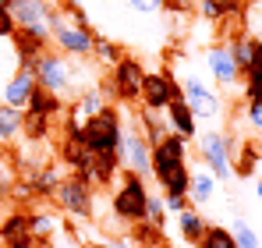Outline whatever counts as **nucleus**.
<instances>
[{
    "label": "nucleus",
    "instance_id": "nucleus-1",
    "mask_svg": "<svg viewBox=\"0 0 262 248\" xmlns=\"http://www.w3.org/2000/svg\"><path fill=\"white\" fill-rule=\"evenodd\" d=\"M46 25H50V43L57 46V53H64V57H92V46H96L92 29H82V25L68 22V14L57 11V7H50Z\"/></svg>",
    "mask_w": 262,
    "mask_h": 248
},
{
    "label": "nucleus",
    "instance_id": "nucleus-2",
    "mask_svg": "<svg viewBox=\"0 0 262 248\" xmlns=\"http://www.w3.org/2000/svg\"><path fill=\"white\" fill-rule=\"evenodd\" d=\"M145 206H149L145 181L135 170H124L121 167V188L114 192V216L121 223H138V220H145Z\"/></svg>",
    "mask_w": 262,
    "mask_h": 248
},
{
    "label": "nucleus",
    "instance_id": "nucleus-3",
    "mask_svg": "<svg viewBox=\"0 0 262 248\" xmlns=\"http://www.w3.org/2000/svg\"><path fill=\"white\" fill-rule=\"evenodd\" d=\"M121 114L114 107H103L99 114H92L82 124V142L89 146V153H110L121 146Z\"/></svg>",
    "mask_w": 262,
    "mask_h": 248
},
{
    "label": "nucleus",
    "instance_id": "nucleus-4",
    "mask_svg": "<svg viewBox=\"0 0 262 248\" xmlns=\"http://www.w3.org/2000/svg\"><path fill=\"white\" fill-rule=\"evenodd\" d=\"M199 149H202L206 170H209L216 181L234 177V138H230V135H223V131H206V135H199Z\"/></svg>",
    "mask_w": 262,
    "mask_h": 248
},
{
    "label": "nucleus",
    "instance_id": "nucleus-5",
    "mask_svg": "<svg viewBox=\"0 0 262 248\" xmlns=\"http://www.w3.org/2000/svg\"><path fill=\"white\" fill-rule=\"evenodd\" d=\"M32 75H36V85L39 89H50V92H68L71 85H75V71H71V64H68V57L64 53H50L43 50L36 60H32V68H29Z\"/></svg>",
    "mask_w": 262,
    "mask_h": 248
},
{
    "label": "nucleus",
    "instance_id": "nucleus-6",
    "mask_svg": "<svg viewBox=\"0 0 262 248\" xmlns=\"http://www.w3.org/2000/svg\"><path fill=\"white\" fill-rule=\"evenodd\" d=\"M53 199L60 202V209L68 216H78V220H89L92 216V181L82 177V174H71V177H60Z\"/></svg>",
    "mask_w": 262,
    "mask_h": 248
},
{
    "label": "nucleus",
    "instance_id": "nucleus-7",
    "mask_svg": "<svg viewBox=\"0 0 262 248\" xmlns=\"http://www.w3.org/2000/svg\"><path fill=\"white\" fill-rule=\"evenodd\" d=\"M177 96H184V92H181V85L174 82L170 71H145V78H142V92H138V99H142L145 110L160 114V110H167V107L174 103Z\"/></svg>",
    "mask_w": 262,
    "mask_h": 248
},
{
    "label": "nucleus",
    "instance_id": "nucleus-8",
    "mask_svg": "<svg viewBox=\"0 0 262 248\" xmlns=\"http://www.w3.org/2000/svg\"><path fill=\"white\" fill-rule=\"evenodd\" d=\"M142 78H145V68L135 60V57H121L117 64H110V92L121 99V103H135L138 92H142Z\"/></svg>",
    "mask_w": 262,
    "mask_h": 248
},
{
    "label": "nucleus",
    "instance_id": "nucleus-9",
    "mask_svg": "<svg viewBox=\"0 0 262 248\" xmlns=\"http://www.w3.org/2000/svg\"><path fill=\"white\" fill-rule=\"evenodd\" d=\"M117 156H121V167H124V170H135L138 177L152 174V146L142 138V131H131V128L121 131Z\"/></svg>",
    "mask_w": 262,
    "mask_h": 248
},
{
    "label": "nucleus",
    "instance_id": "nucleus-10",
    "mask_svg": "<svg viewBox=\"0 0 262 248\" xmlns=\"http://www.w3.org/2000/svg\"><path fill=\"white\" fill-rule=\"evenodd\" d=\"M181 92H184V103L191 107V114H195L199 121H213V117H220V96L202 82V78L188 75L184 85H181Z\"/></svg>",
    "mask_w": 262,
    "mask_h": 248
},
{
    "label": "nucleus",
    "instance_id": "nucleus-11",
    "mask_svg": "<svg viewBox=\"0 0 262 248\" xmlns=\"http://www.w3.org/2000/svg\"><path fill=\"white\" fill-rule=\"evenodd\" d=\"M181 163H188V142L181 135H167L160 146H152V177L156 181H163Z\"/></svg>",
    "mask_w": 262,
    "mask_h": 248
},
{
    "label": "nucleus",
    "instance_id": "nucleus-12",
    "mask_svg": "<svg viewBox=\"0 0 262 248\" xmlns=\"http://www.w3.org/2000/svg\"><path fill=\"white\" fill-rule=\"evenodd\" d=\"M11 18L18 29H32L39 36H50V25H46L50 4L46 0H11Z\"/></svg>",
    "mask_w": 262,
    "mask_h": 248
},
{
    "label": "nucleus",
    "instance_id": "nucleus-13",
    "mask_svg": "<svg viewBox=\"0 0 262 248\" xmlns=\"http://www.w3.org/2000/svg\"><path fill=\"white\" fill-rule=\"evenodd\" d=\"M0 248H36V234L29 231V213H11L0 223Z\"/></svg>",
    "mask_w": 262,
    "mask_h": 248
},
{
    "label": "nucleus",
    "instance_id": "nucleus-14",
    "mask_svg": "<svg viewBox=\"0 0 262 248\" xmlns=\"http://www.w3.org/2000/svg\"><path fill=\"white\" fill-rule=\"evenodd\" d=\"M163 114H167V128H170V135H181L184 142L199 138V117L191 114V107L184 103V96H177Z\"/></svg>",
    "mask_w": 262,
    "mask_h": 248
},
{
    "label": "nucleus",
    "instance_id": "nucleus-15",
    "mask_svg": "<svg viewBox=\"0 0 262 248\" xmlns=\"http://www.w3.org/2000/svg\"><path fill=\"white\" fill-rule=\"evenodd\" d=\"M50 36H39L32 29H14L11 36V46H14V57H18V68H32V60L46 50Z\"/></svg>",
    "mask_w": 262,
    "mask_h": 248
},
{
    "label": "nucleus",
    "instance_id": "nucleus-16",
    "mask_svg": "<svg viewBox=\"0 0 262 248\" xmlns=\"http://www.w3.org/2000/svg\"><path fill=\"white\" fill-rule=\"evenodd\" d=\"M206 64H209V75L216 78L223 89H234L237 85V64L230 60V53H227V43H220V46H209V53H206Z\"/></svg>",
    "mask_w": 262,
    "mask_h": 248
},
{
    "label": "nucleus",
    "instance_id": "nucleus-17",
    "mask_svg": "<svg viewBox=\"0 0 262 248\" xmlns=\"http://www.w3.org/2000/svg\"><path fill=\"white\" fill-rule=\"evenodd\" d=\"M32 89H36V75H32L29 68H18V71L7 78V85H4V103L14 107V110H25Z\"/></svg>",
    "mask_w": 262,
    "mask_h": 248
},
{
    "label": "nucleus",
    "instance_id": "nucleus-18",
    "mask_svg": "<svg viewBox=\"0 0 262 248\" xmlns=\"http://www.w3.org/2000/svg\"><path fill=\"white\" fill-rule=\"evenodd\" d=\"M60 160L71 167L75 174H82V177H89V181H92V153H89V146L82 142V138H68V135H64Z\"/></svg>",
    "mask_w": 262,
    "mask_h": 248
},
{
    "label": "nucleus",
    "instance_id": "nucleus-19",
    "mask_svg": "<svg viewBox=\"0 0 262 248\" xmlns=\"http://www.w3.org/2000/svg\"><path fill=\"white\" fill-rule=\"evenodd\" d=\"M177 234L184 245H199V238L206 234V216L195 206H188L184 213H177Z\"/></svg>",
    "mask_w": 262,
    "mask_h": 248
},
{
    "label": "nucleus",
    "instance_id": "nucleus-20",
    "mask_svg": "<svg viewBox=\"0 0 262 248\" xmlns=\"http://www.w3.org/2000/svg\"><path fill=\"white\" fill-rule=\"evenodd\" d=\"M216 195V177L202 167V170H191V188H188V202L191 206H206L209 199Z\"/></svg>",
    "mask_w": 262,
    "mask_h": 248
},
{
    "label": "nucleus",
    "instance_id": "nucleus-21",
    "mask_svg": "<svg viewBox=\"0 0 262 248\" xmlns=\"http://www.w3.org/2000/svg\"><path fill=\"white\" fill-rule=\"evenodd\" d=\"M64 110V103H60V96L57 92H50V89H32V96H29V103H25V114H43V117H57Z\"/></svg>",
    "mask_w": 262,
    "mask_h": 248
},
{
    "label": "nucleus",
    "instance_id": "nucleus-22",
    "mask_svg": "<svg viewBox=\"0 0 262 248\" xmlns=\"http://www.w3.org/2000/svg\"><path fill=\"white\" fill-rule=\"evenodd\" d=\"M117 174H121V156H117V149H110V153H92V181H96V184H114Z\"/></svg>",
    "mask_w": 262,
    "mask_h": 248
},
{
    "label": "nucleus",
    "instance_id": "nucleus-23",
    "mask_svg": "<svg viewBox=\"0 0 262 248\" xmlns=\"http://www.w3.org/2000/svg\"><path fill=\"white\" fill-rule=\"evenodd\" d=\"M21 124H25V110H14V107L0 103V142L4 146L21 138Z\"/></svg>",
    "mask_w": 262,
    "mask_h": 248
},
{
    "label": "nucleus",
    "instance_id": "nucleus-24",
    "mask_svg": "<svg viewBox=\"0 0 262 248\" xmlns=\"http://www.w3.org/2000/svg\"><path fill=\"white\" fill-rule=\"evenodd\" d=\"M262 163V153H259V142H241V149L234 153V174L237 177H252Z\"/></svg>",
    "mask_w": 262,
    "mask_h": 248
},
{
    "label": "nucleus",
    "instance_id": "nucleus-25",
    "mask_svg": "<svg viewBox=\"0 0 262 248\" xmlns=\"http://www.w3.org/2000/svg\"><path fill=\"white\" fill-rule=\"evenodd\" d=\"M138 124H142L138 131H142V138H145L149 146H160V142H163V138L170 135V128H167V121H160V117H156L152 110H145V107L138 110Z\"/></svg>",
    "mask_w": 262,
    "mask_h": 248
},
{
    "label": "nucleus",
    "instance_id": "nucleus-26",
    "mask_svg": "<svg viewBox=\"0 0 262 248\" xmlns=\"http://www.w3.org/2000/svg\"><path fill=\"white\" fill-rule=\"evenodd\" d=\"M131 241L138 248H160L163 245V227H156L149 220H138V223H131Z\"/></svg>",
    "mask_w": 262,
    "mask_h": 248
},
{
    "label": "nucleus",
    "instance_id": "nucleus-27",
    "mask_svg": "<svg viewBox=\"0 0 262 248\" xmlns=\"http://www.w3.org/2000/svg\"><path fill=\"white\" fill-rule=\"evenodd\" d=\"M160 184H163V195H188V188H191V167L181 163L177 170H170Z\"/></svg>",
    "mask_w": 262,
    "mask_h": 248
},
{
    "label": "nucleus",
    "instance_id": "nucleus-28",
    "mask_svg": "<svg viewBox=\"0 0 262 248\" xmlns=\"http://www.w3.org/2000/svg\"><path fill=\"white\" fill-rule=\"evenodd\" d=\"M252 36H234V39L227 43V53H230V60L237 64V71L245 75L248 71V64H252Z\"/></svg>",
    "mask_w": 262,
    "mask_h": 248
},
{
    "label": "nucleus",
    "instance_id": "nucleus-29",
    "mask_svg": "<svg viewBox=\"0 0 262 248\" xmlns=\"http://www.w3.org/2000/svg\"><path fill=\"white\" fill-rule=\"evenodd\" d=\"M57 184H60V174H57L53 167H43V170H36V174H32V181H29L32 195H39V199L53 195V192H57Z\"/></svg>",
    "mask_w": 262,
    "mask_h": 248
},
{
    "label": "nucleus",
    "instance_id": "nucleus-30",
    "mask_svg": "<svg viewBox=\"0 0 262 248\" xmlns=\"http://www.w3.org/2000/svg\"><path fill=\"white\" fill-rule=\"evenodd\" d=\"M199 248H237V245H234V234H230V227L206 223V234L199 238Z\"/></svg>",
    "mask_w": 262,
    "mask_h": 248
},
{
    "label": "nucleus",
    "instance_id": "nucleus-31",
    "mask_svg": "<svg viewBox=\"0 0 262 248\" xmlns=\"http://www.w3.org/2000/svg\"><path fill=\"white\" fill-rule=\"evenodd\" d=\"M53 117H43V114H25V124H21V135L32 138V142H43L50 138V128H53Z\"/></svg>",
    "mask_w": 262,
    "mask_h": 248
},
{
    "label": "nucleus",
    "instance_id": "nucleus-32",
    "mask_svg": "<svg viewBox=\"0 0 262 248\" xmlns=\"http://www.w3.org/2000/svg\"><path fill=\"white\" fill-rule=\"evenodd\" d=\"M230 234H234V245H237V248H262L259 245V234L252 231V223H248V220H234Z\"/></svg>",
    "mask_w": 262,
    "mask_h": 248
},
{
    "label": "nucleus",
    "instance_id": "nucleus-33",
    "mask_svg": "<svg viewBox=\"0 0 262 248\" xmlns=\"http://www.w3.org/2000/svg\"><path fill=\"white\" fill-rule=\"evenodd\" d=\"M103 110V96H99V89H89V92H82V99L75 103V114L78 117H92V114H99Z\"/></svg>",
    "mask_w": 262,
    "mask_h": 248
},
{
    "label": "nucleus",
    "instance_id": "nucleus-34",
    "mask_svg": "<svg viewBox=\"0 0 262 248\" xmlns=\"http://www.w3.org/2000/svg\"><path fill=\"white\" fill-rule=\"evenodd\" d=\"M29 231H32L36 238H53L57 220H53L50 213H29Z\"/></svg>",
    "mask_w": 262,
    "mask_h": 248
},
{
    "label": "nucleus",
    "instance_id": "nucleus-35",
    "mask_svg": "<svg viewBox=\"0 0 262 248\" xmlns=\"http://www.w3.org/2000/svg\"><path fill=\"white\" fill-rule=\"evenodd\" d=\"M92 53L103 60V64H117L121 57H124V50L117 46V43H110V39H103V36H96V46H92Z\"/></svg>",
    "mask_w": 262,
    "mask_h": 248
},
{
    "label": "nucleus",
    "instance_id": "nucleus-36",
    "mask_svg": "<svg viewBox=\"0 0 262 248\" xmlns=\"http://www.w3.org/2000/svg\"><path fill=\"white\" fill-rule=\"evenodd\" d=\"M145 220H149V223H156V227H163V223H167V206H163V199H160V195H149Z\"/></svg>",
    "mask_w": 262,
    "mask_h": 248
},
{
    "label": "nucleus",
    "instance_id": "nucleus-37",
    "mask_svg": "<svg viewBox=\"0 0 262 248\" xmlns=\"http://www.w3.org/2000/svg\"><path fill=\"white\" fill-rule=\"evenodd\" d=\"M195 11H199L206 22H220V18H227V14H223V0H195Z\"/></svg>",
    "mask_w": 262,
    "mask_h": 248
},
{
    "label": "nucleus",
    "instance_id": "nucleus-38",
    "mask_svg": "<svg viewBox=\"0 0 262 248\" xmlns=\"http://www.w3.org/2000/svg\"><path fill=\"white\" fill-rule=\"evenodd\" d=\"M245 99H248V103H262V75H248V85H245Z\"/></svg>",
    "mask_w": 262,
    "mask_h": 248
},
{
    "label": "nucleus",
    "instance_id": "nucleus-39",
    "mask_svg": "<svg viewBox=\"0 0 262 248\" xmlns=\"http://www.w3.org/2000/svg\"><path fill=\"white\" fill-rule=\"evenodd\" d=\"M163 206H167V213H184V209L191 206V202H188V195H163Z\"/></svg>",
    "mask_w": 262,
    "mask_h": 248
},
{
    "label": "nucleus",
    "instance_id": "nucleus-40",
    "mask_svg": "<svg viewBox=\"0 0 262 248\" xmlns=\"http://www.w3.org/2000/svg\"><path fill=\"white\" fill-rule=\"evenodd\" d=\"M163 4H167V0H131V7H135L138 14H156V11H163Z\"/></svg>",
    "mask_w": 262,
    "mask_h": 248
},
{
    "label": "nucleus",
    "instance_id": "nucleus-41",
    "mask_svg": "<svg viewBox=\"0 0 262 248\" xmlns=\"http://www.w3.org/2000/svg\"><path fill=\"white\" fill-rule=\"evenodd\" d=\"M14 29H18V25H14L11 11H7V7H0V39H11V36H14Z\"/></svg>",
    "mask_w": 262,
    "mask_h": 248
},
{
    "label": "nucleus",
    "instance_id": "nucleus-42",
    "mask_svg": "<svg viewBox=\"0 0 262 248\" xmlns=\"http://www.w3.org/2000/svg\"><path fill=\"white\" fill-rule=\"evenodd\" d=\"M245 75H262V39L252 43V64H248Z\"/></svg>",
    "mask_w": 262,
    "mask_h": 248
},
{
    "label": "nucleus",
    "instance_id": "nucleus-43",
    "mask_svg": "<svg viewBox=\"0 0 262 248\" xmlns=\"http://www.w3.org/2000/svg\"><path fill=\"white\" fill-rule=\"evenodd\" d=\"M163 7L174 11V14H188V11H195V0H167Z\"/></svg>",
    "mask_w": 262,
    "mask_h": 248
},
{
    "label": "nucleus",
    "instance_id": "nucleus-44",
    "mask_svg": "<svg viewBox=\"0 0 262 248\" xmlns=\"http://www.w3.org/2000/svg\"><path fill=\"white\" fill-rule=\"evenodd\" d=\"M248 121H252V128L262 131V103H248Z\"/></svg>",
    "mask_w": 262,
    "mask_h": 248
},
{
    "label": "nucleus",
    "instance_id": "nucleus-45",
    "mask_svg": "<svg viewBox=\"0 0 262 248\" xmlns=\"http://www.w3.org/2000/svg\"><path fill=\"white\" fill-rule=\"evenodd\" d=\"M11 184H14V181H11V174L0 167V199H7V195H11Z\"/></svg>",
    "mask_w": 262,
    "mask_h": 248
},
{
    "label": "nucleus",
    "instance_id": "nucleus-46",
    "mask_svg": "<svg viewBox=\"0 0 262 248\" xmlns=\"http://www.w3.org/2000/svg\"><path fill=\"white\" fill-rule=\"evenodd\" d=\"M106 248H131L128 241H117V238H114V241H106Z\"/></svg>",
    "mask_w": 262,
    "mask_h": 248
},
{
    "label": "nucleus",
    "instance_id": "nucleus-47",
    "mask_svg": "<svg viewBox=\"0 0 262 248\" xmlns=\"http://www.w3.org/2000/svg\"><path fill=\"white\" fill-rule=\"evenodd\" d=\"M255 195H259V199H262V181H255Z\"/></svg>",
    "mask_w": 262,
    "mask_h": 248
},
{
    "label": "nucleus",
    "instance_id": "nucleus-48",
    "mask_svg": "<svg viewBox=\"0 0 262 248\" xmlns=\"http://www.w3.org/2000/svg\"><path fill=\"white\" fill-rule=\"evenodd\" d=\"M160 248H184V245H167V241H163V245H160Z\"/></svg>",
    "mask_w": 262,
    "mask_h": 248
},
{
    "label": "nucleus",
    "instance_id": "nucleus-49",
    "mask_svg": "<svg viewBox=\"0 0 262 248\" xmlns=\"http://www.w3.org/2000/svg\"><path fill=\"white\" fill-rule=\"evenodd\" d=\"M92 248H106V245H92Z\"/></svg>",
    "mask_w": 262,
    "mask_h": 248
},
{
    "label": "nucleus",
    "instance_id": "nucleus-50",
    "mask_svg": "<svg viewBox=\"0 0 262 248\" xmlns=\"http://www.w3.org/2000/svg\"><path fill=\"white\" fill-rule=\"evenodd\" d=\"M71 4H78V0H71Z\"/></svg>",
    "mask_w": 262,
    "mask_h": 248
}]
</instances>
